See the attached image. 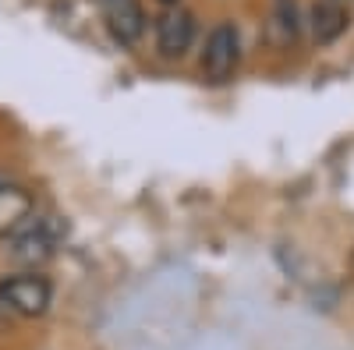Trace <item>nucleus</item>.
<instances>
[{"mask_svg":"<svg viewBox=\"0 0 354 350\" xmlns=\"http://www.w3.org/2000/svg\"><path fill=\"white\" fill-rule=\"evenodd\" d=\"M160 4H167V8H177V0H160Z\"/></svg>","mask_w":354,"mask_h":350,"instance_id":"1a4fd4ad","label":"nucleus"},{"mask_svg":"<svg viewBox=\"0 0 354 350\" xmlns=\"http://www.w3.org/2000/svg\"><path fill=\"white\" fill-rule=\"evenodd\" d=\"M32 209H36V202H32V195H28L25 188L4 184L0 188V233L18 230L25 220H32Z\"/></svg>","mask_w":354,"mask_h":350,"instance_id":"0eeeda50","label":"nucleus"},{"mask_svg":"<svg viewBox=\"0 0 354 350\" xmlns=\"http://www.w3.org/2000/svg\"><path fill=\"white\" fill-rule=\"evenodd\" d=\"M0 301L21 318H39L53 304V286L39 273H18V276H8L0 283Z\"/></svg>","mask_w":354,"mask_h":350,"instance_id":"f03ea898","label":"nucleus"},{"mask_svg":"<svg viewBox=\"0 0 354 350\" xmlns=\"http://www.w3.org/2000/svg\"><path fill=\"white\" fill-rule=\"evenodd\" d=\"M273 39L280 46H290L301 32V18H298V0H273Z\"/></svg>","mask_w":354,"mask_h":350,"instance_id":"6e6552de","label":"nucleus"},{"mask_svg":"<svg viewBox=\"0 0 354 350\" xmlns=\"http://www.w3.org/2000/svg\"><path fill=\"white\" fill-rule=\"evenodd\" d=\"M57 241H61V230L53 226V220H36V216H32V223H28L25 230H15L11 258L18 262V266L36 269V266H43V262L53 258Z\"/></svg>","mask_w":354,"mask_h":350,"instance_id":"7ed1b4c3","label":"nucleus"},{"mask_svg":"<svg viewBox=\"0 0 354 350\" xmlns=\"http://www.w3.org/2000/svg\"><path fill=\"white\" fill-rule=\"evenodd\" d=\"M238 61H241V36L234 28V21L213 25V32L205 36V50H202V78L213 85H223L234 78Z\"/></svg>","mask_w":354,"mask_h":350,"instance_id":"f257e3e1","label":"nucleus"},{"mask_svg":"<svg viewBox=\"0 0 354 350\" xmlns=\"http://www.w3.org/2000/svg\"><path fill=\"white\" fill-rule=\"evenodd\" d=\"M103 21L117 46H135L145 36V11L138 0H106Z\"/></svg>","mask_w":354,"mask_h":350,"instance_id":"39448f33","label":"nucleus"},{"mask_svg":"<svg viewBox=\"0 0 354 350\" xmlns=\"http://www.w3.org/2000/svg\"><path fill=\"white\" fill-rule=\"evenodd\" d=\"M308 28H312V39L319 46H330L351 28V14L340 0H315L308 11Z\"/></svg>","mask_w":354,"mask_h":350,"instance_id":"423d86ee","label":"nucleus"},{"mask_svg":"<svg viewBox=\"0 0 354 350\" xmlns=\"http://www.w3.org/2000/svg\"><path fill=\"white\" fill-rule=\"evenodd\" d=\"M195 43V18L185 8H167L156 21V50L163 57H185Z\"/></svg>","mask_w":354,"mask_h":350,"instance_id":"20e7f679","label":"nucleus"}]
</instances>
